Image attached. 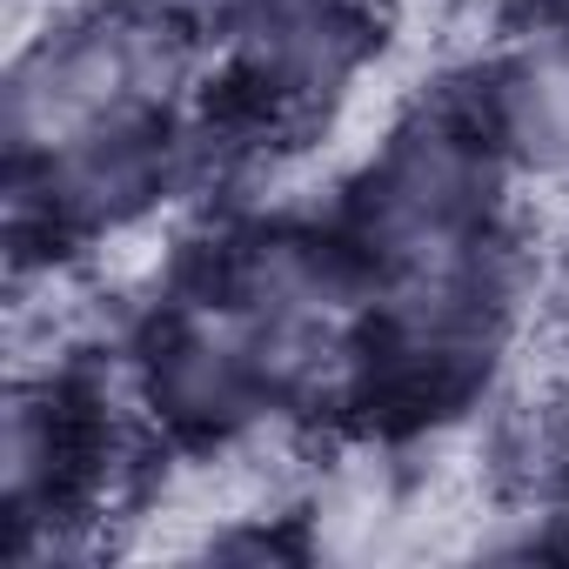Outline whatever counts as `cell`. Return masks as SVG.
I'll return each mask as SVG.
<instances>
[{
    "label": "cell",
    "mask_w": 569,
    "mask_h": 569,
    "mask_svg": "<svg viewBox=\"0 0 569 569\" xmlns=\"http://www.w3.org/2000/svg\"><path fill=\"white\" fill-rule=\"evenodd\" d=\"M356 61V21L329 0H296L274 21L248 34V88L268 101H309L329 94Z\"/></svg>",
    "instance_id": "obj_1"
},
{
    "label": "cell",
    "mask_w": 569,
    "mask_h": 569,
    "mask_svg": "<svg viewBox=\"0 0 569 569\" xmlns=\"http://www.w3.org/2000/svg\"><path fill=\"white\" fill-rule=\"evenodd\" d=\"M489 134H496L489 148L522 168H542V174L569 168V48L522 54L516 68L496 74Z\"/></svg>",
    "instance_id": "obj_2"
}]
</instances>
